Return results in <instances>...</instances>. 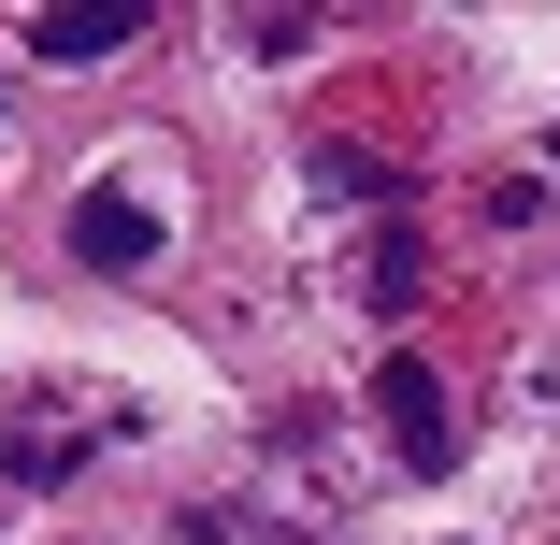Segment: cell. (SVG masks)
Listing matches in <instances>:
<instances>
[{
  "label": "cell",
  "mask_w": 560,
  "mask_h": 545,
  "mask_svg": "<svg viewBox=\"0 0 560 545\" xmlns=\"http://www.w3.org/2000/svg\"><path fill=\"white\" fill-rule=\"evenodd\" d=\"M374 402H388V446H402V474H445V460H460V430H445V388H431L417 359H388V374H374Z\"/></svg>",
  "instance_id": "7a4b0ae2"
},
{
  "label": "cell",
  "mask_w": 560,
  "mask_h": 545,
  "mask_svg": "<svg viewBox=\"0 0 560 545\" xmlns=\"http://www.w3.org/2000/svg\"><path fill=\"white\" fill-rule=\"evenodd\" d=\"M116 44H144V0H72V15H44V29H30V58H58V72L116 58Z\"/></svg>",
  "instance_id": "3957f363"
},
{
  "label": "cell",
  "mask_w": 560,
  "mask_h": 545,
  "mask_svg": "<svg viewBox=\"0 0 560 545\" xmlns=\"http://www.w3.org/2000/svg\"><path fill=\"white\" fill-rule=\"evenodd\" d=\"M72 259H86V273H144V259H159V201H144V187H86V201H72Z\"/></svg>",
  "instance_id": "6da1fadb"
}]
</instances>
